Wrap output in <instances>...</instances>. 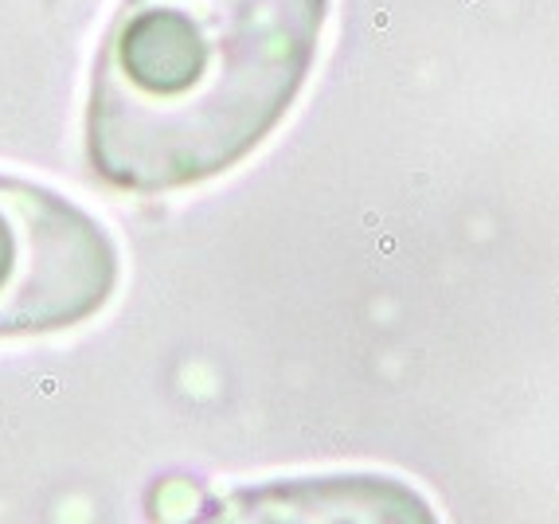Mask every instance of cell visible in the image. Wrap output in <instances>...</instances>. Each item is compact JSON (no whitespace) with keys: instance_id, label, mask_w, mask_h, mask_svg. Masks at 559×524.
Returning a JSON list of instances; mask_svg holds the SVG:
<instances>
[{"instance_id":"obj_1","label":"cell","mask_w":559,"mask_h":524,"mask_svg":"<svg viewBox=\"0 0 559 524\" xmlns=\"http://www.w3.org/2000/svg\"><path fill=\"white\" fill-rule=\"evenodd\" d=\"M329 0H126L94 63L86 153L126 192L235 169L278 130Z\"/></svg>"},{"instance_id":"obj_2","label":"cell","mask_w":559,"mask_h":524,"mask_svg":"<svg viewBox=\"0 0 559 524\" xmlns=\"http://www.w3.org/2000/svg\"><path fill=\"white\" fill-rule=\"evenodd\" d=\"M118 286L106 227L44 184L0 177V337L83 325Z\"/></svg>"},{"instance_id":"obj_3","label":"cell","mask_w":559,"mask_h":524,"mask_svg":"<svg viewBox=\"0 0 559 524\" xmlns=\"http://www.w3.org/2000/svg\"><path fill=\"white\" fill-rule=\"evenodd\" d=\"M188 524H439V516L400 478L325 474L235 489Z\"/></svg>"}]
</instances>
